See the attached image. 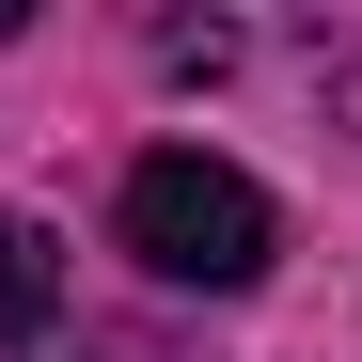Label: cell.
<instances>
[{"mask_svg": "<svg viewBox=\"0 0 362 362\" xmlns=\"http://www.w3.org/2000/svg\"><path fill=\"white\" fill-rule=\"evenodd\" d=\"M47 315H64V236L0 221V346H47Z\"/></svg>", "mask_w": 362, "mask_h": 362, "instance_id": "obj_2", "label": "cell"}, {"mask_svg": "<svg viewBox=\"0 0 362 362\" xmlns=\"http://www.w3.org/2000/svg\"><path fill=\"white\" fill-rule=\"evenodd\" d=\"M127 252H142L158 284H205V299H236V284H268L284 221H268V189H252V173H221L205 142H158V158L127 173Z\"/></svg>", "mask_w": 362, "mask_h": 362, "instance_id": "obj_1", "label": "cell"}]
</instances>
